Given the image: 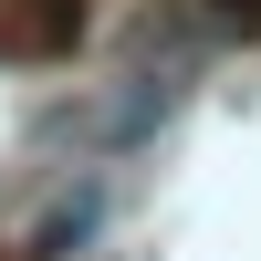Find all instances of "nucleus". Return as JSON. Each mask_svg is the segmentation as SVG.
Listing matches in <instances>:
<instances>
[{
  "label": "nucleus",
  "mask_w": 261,
  "mask_h": 261,
  "mask_svg": "<svg viewBox=\"0 0 261 261\" xmlns=\"http://www.w3.org/2000/svg\"><path fill=\"white\" fill-rule=\"evenodd\" d=\"M73 42V0H0V53H63Z\"/></svg>",
  "instance_id": "nucleus-1"
}]
</instances>
